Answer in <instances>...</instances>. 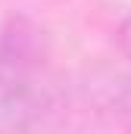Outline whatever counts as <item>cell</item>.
<instances>
[{
	"mask_svg": "<svg viewBox=\"0 0 131 134\" xmlns=\"http://www.w3.org/2000/svg\"><path fill=\"white\" fill-rule=\"evenodd\" d=\"M122 44H125V50L131 53V19L122 25Z\"/></svg>",
	"mask_w": 131,
	"mask_h": 134,
	"instance_id": "1",
	"label": "cell"
}]
</instances>
